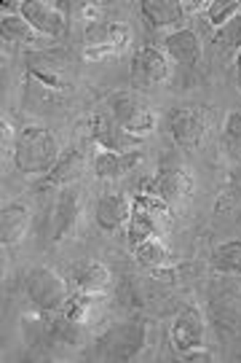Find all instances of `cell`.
Wrapping results in <instances>:
<instances>
[{
	"mask_svg": "<svg viewBox=\"0 0 241 363\" xmlns=\"http://www.w3.org/2000/svg\"><path fill=\"white\" fill-rule=\"evenodd\" d=\"M59 159V138L43 127H25L13 143V162L27 175H49Z\"/></svg>",
	"mask_w": 241,
	"mask_h": 363,
	"instance_id": "obj_1",
	"label": "cell"
},
{
	"mask_svg": "<svg viewBox=\"0 0 241 363\" xmlns=\"http://www.w3.org/2000/svg\"><path fill=\"white\" fill-rule=\"evenodd\" d=\"M145 347V323L127 320L107 328L97 342V355L105 361H131Z\"/></svg>",
	"mask_w": 241,
	"mask_h": 363,
	"instance_id": "obj_2",
	"label": "cell"
},
{
	"mask_svg": "<svg viewBox=\"0 0 241 363\" xmlns=\"http://www.w3.org/2000/svg\"><path fill=\"white\" fill-rule=\"evenodd\" d=\"M30 301L43 312H57L70 298V286L62 274L51 267H35L25 280Z\"/></svg>",
	"mask_w": 241,
	"mask_h": 363,
	"instance_id": "obj_3",
	"label": "cell"
},
{
	"mask_svg": "<svg viewBox=\"0 0 241 363\" xmlns=\"http://www.w3.org/2000/svg\"><path fill=\"white\" fill-rule=\"evenodd\" d=\"M110 108H113L115 124H121L124 130L137 135V138L155 130V116H153L151 108L145 103H140V100H134L127 91L113 94L110 97Z\"/></svg>",
	"mask_w": 241,
	"mask_h": 363,
	"instance_id": "obj_4",
	"label": "cell"
},
{
	"mask_svg": "<svg viewBox=\"0 0 241 363\" xmlns=\"http://www.w3.org/2000/svg\"><path fill=\"white\" fill-rule=\"evenodd\" d=\"M129 70H131L134 86L151 89V86H158V84L166 81V76H169V62H166V57L155 46H142L131 57Z\"/></svg>",
	"mask_w": 241,
	"mask_h": 363,
	"instance_id": "obj_5",
	"label": "cell"
},
{
	"mask_svg": "<svg viewBox=\"0 0 241 363\" xmlns=\"http://www.w3.org/2000/svg\"><path fill=\"white\" fill-rule=\"evenodd\" d=\"M193 181L188 172H182L180 167H161L158 175L153 181H142V194H153L158 199L169 202H180L191 194Z\"/></svg>",
	"mask_w": 241,
	"mask_h": 363,
	"instance_id": "obj_6",
	"label": "cell"
},
{
	"mask_svg": "<svg viewBox=\"0 0 241 363\" xmlns=\"http://www.w3.org/2000/svg\"><path fill=\"white\" fill-rule=\"evenodd\" d=\"M86 127H89V140L100 143L105 151L129 154V151H134V148L140 145V138L127 132L121 124H115V118L107 121V118H102V116H91L89 121H86Z\"/></svg>",
	"mask_w": 241,
	"mask_h": 363,
	"instance_id": "obj_7",
	"label": "cell"
},
{
	"mask_svg": "<svg viewBox=\"0 0 241 363\" xmlns=\"http://www.w3.org/2000/svg\"><path fill=\"white\" fill-rule=\"evenodd\" d=\"M22 16L33 25L38 35H62L67 30V16L59 11L57 3H46V0H27L22 3Z\"/></svg>",
	"mask_w": 241,
	"mask_h": 363,
	"instance_id": "obj_8",
	"label": "cell"
},
{
	"mask_svg": "<svg viewBox=\"0 0 241 363\" xmlns=\"http://www.w3.org/2000/svg\"><path fill=\"white\" fill-rule=\"evenodd\" d=\"M169 132H172L177 145L191 148V145H199L204 140L206 121H204L201 111H196V108H177L169 118Z\"/></svg>",
	"mask_w": 241,
	"mask_h": 363,
	"instance_id": "obj_9",
	"label": "cell"
},
{
	"mask_svg": "<svg viewBox=\"0 0 241 363\" xmlns=\"http://www.w3.org/2000/svg\"><path fill=\"white\" fill-rule=\"evenodd\" d=\"M169 342L172 347L185 355L191 350H199L204 342V323L201 318L193 310H185L182 315H177V320L172 323V331H169Z\"/></svg>",
	"mask_w": 241,
	"mask_h": 363,
	"instance_id": "obj_10",
	"label": "cell"
},
{
	"mask_svg": "<svg viewBox=\"0 0 241 363\" xmlns=\"http://www.w3.org/2000/svg\"><path fill=\"white\" fill-rule=\"evenodd\" d=\"M164 49L169 54V60L180 67H193L201 57V43H199V35L191 27H182V30H175L172 35H166Z\"/></svg>",
	"mask_w": 241,
	"mask_h": 363,
	"instance_id": "obj_11",
	"label": "cell"
},
{
	"mask_svg": "<svg viewBox=\"0 0 241 363\" xmlns=\"http://www.w3.org/2000/svg\"><path fill=\"white\" fill-rule=\"evenodd\" d=\"M127 43V27L121 25H91L86 30V54L102 57V54H115Z\"/></svg>",
	"mask_w": 241,
	"mask_h": 363,
	"instance_id": "obj_12",
	"label": "cell"
},
{
	"mask_svg": "<svg viewBox=\"0 0 241 363\" xmlns=\"http://www.w3.org/2000/svg\"><path fill=\"white\" fill-rule=\"evenodd\" d=\"M73 283L81 294H107L113 286V274L100 261H81L73 267Z\"/></svg>",
	"mask_w": 241,
	"mask_h": 363,
	"instance_id": "obj_13",
	"label": "cell"
},
{
	"mask_svg": "<svg viewBox=\"0 0 241 363\" xmlns=\"http://www.w3.org/2000/svg\"><path fill=\"white\" fill-rule=\"evenodd\" d=\"M129 216H131V205H129V199L121 191L105 194L97 202V210H94V218H97V223H100L105 232L121 229L129 220Z\"/></svg>",
	"mask_w": 241,
	"mask_h": 363,
	"instance_id": "obj_14",
	"label": "cell"
},
{
	"mask_svg": "<svg viewBox=\"0 0 241 363\" xmlns=\"http://www.w3.org/2000/svg\"><path fill=\"white\" fill-rule=\"evenodd\" d=\"M30 229V210L22 202H8L0 210V240L3 245H16Z\"/></svg>",
	"mask_w": 241,
	"mask_h": 363,
	"instance_id": "obj_15",
	"label": "cell"
},
{
	"mask_svg": "<svg viewBox=\"0 0 241 363\" xmlns=\"http://www.w3.org/2000/svg\"><path fill=\"white\" fill-rule=\"evenodd\" d=\"M140 11L153 27H175L185 19V3H180V0H142Z\"/></svg>",
	"mask_w": 241,
	"mask_h": 363,
	"instance_id": "obj_16",
	"label": "cell"
},
{
	"mask_svg": "<svg viewBox=\"0 0 241 363\" xmlns=\"http://www.w3.org/2000/svg\"><path fill=\"white\" fill-rule=\"evenodd\" d=\"M140 151H129V154H118V151H105L102 148L97 159H94V172L100 178H121L124 172L140 164Z\"/></svg>",
	"mask_w": 241,
	"mask_h": 363,
	"instance_id": "obj_17",
	"label": "cell"
},
{
	"mask_svg": "<svg viewBox=\"0 0 241 363\" xmlns=\"http://www.w3.org/2000/svg\"><path fill=\"white\" fill-rule=\"evenodd\" d=\"M78 216V194L73 189H64L59 199H57V208H54V232L51 237L54 240H62L64 234L73 229Z\"/></svg>",
	"mask_w": 241,
	"mask_h": 363,
	"instance_id": "obj_18",
	"label": "cell"
},
{
	"mask_svg": "<svg viewBox=\"0 0 241 363\" xmlns=\"http://www.w3.org/2000/svg\"><path fill=\"white\" fill-rule=\"evenodd\" d=\"M155 226H158V216L155 213L140 208V205H131V216L127 220V237L131 245H140L145 240L155 237Z\"/></svg>",
	"mask_w": 241,
	"mask_h": 363,
	"instance_id": "obj_19",
	"label": "cell"
},
{
	"mask_svg": "<svg viewBox=\"0 0 241 363\" xmlns=\"http://www.w3.org/2000/svg\"><path fill=\"white\" fill-rule=\"evenodd\" d=\"M212 267L223 274H241V240H230L215 247Z\"/></svg>",
	"mask_w": 241,
	"mask_h": 363,
	"instance_id": "obj_20",
	"label": "cell"
},
{
	"mask_svg": "<svg viewBox=\"0 0 241 363\" xmlns=\"http://www.w3.org/2000/svg\"><path fill=\"white\" fill-rule=\"evenodd\" d=\"M81 169H83V154L73 148V151H67V154L57 162V167L49 172V181L51 186H59V183H70L76 181L78 175H81Z\"/></svg>",
	"mask_w": 241,
	"mask_h": 363,
	"instance_id": "obj_21",
	"label": "cell"
},
{
	"mask_svg": "<svg viewBox=\"0 0 241 363\" xmlns=\"http://www.w3.org/2000/svg\"><path fill=\"white\" fill-rule=\"evenodd\" d=\"M134 256H137V261H140L142 267H148V269H164L166 264H169V250H166L155 237L145 240L140 245H134Z\"/></svg>",
	"mask_w": 241,
	"mask_h": 363,
	"instance_id": "obj_22",
	"label": "cell"
},
{
	"mask_svg": "<svg viewBox=\"0 0 241 363\" xmlns=\"http://www.w3.org/2000/svg\"><path fill=\"white\" fill-rule=\"evenodd\" d=\"M0 30H3V38L16 40V43H25V40H33L35 35H38L25 16H13V13L3 16V25H0Z\"/></svg>",
	"mask_w": 241,
	"mask_h": 363,
	"instance_id": "obj_23",
	"label": "cell"
},
{
	"mask_svg": "<svg viewBox=\"0 0 241 363\" xmlns=\"http://www.w3.org/2000/svg\"><path fill=\"white\" fill-rule=\"evenodd\" d=\"M215 46L225 49V52H230V49H236V52H239L241 49V11L230 19L228 25H223L220 30H217Z\"/></svg>",
	"mask_w": 241,
	"mask_h": 363,
	"instance_id": "obj_24",
	"label": "cell"
},
{
	"mask_svg": "<svg viewBox=\"0 0 241 363\" xmlns=\"http://www.w3.org/2000/svg\"><path fill=\"white\" fill-rule=\"evenodd\" d=\"M206 9H209V11H206L209 22H212V25L220 30V27L228 25L230 19H233V16L241 11V3H236V0H215V3H209Z\"/></svg>",
	"mask_w": 241,
	"mask_h": 363,
	"instance_id": "obj_25",
	"label": "cell"
},
{
	"mask_svg": "<svg viewBox=\"0 0 241 363\" xmlns=\"http://www.w3.org/2000/svg\"><path fill=\"white\" fill-rule=\"evenodd\" d=\"M225 132L233 143H241V113H230L228 124H225Z\"/></svg>",
	"mask_w": 241,
	"mask_h": 363,
	"instance_id": "obj_26",
	"label": "cell"
},
{
	"mask_svg": "<svg viewBox=\"0 0 241 363\" xmlns=\"http://www.w3.org/2000/svg\"><path fill=\"white\" fill-rule=\"evenodd\" d=\"M182 358H185V361H212V355H209V352H206V350H201V347H199V350L185 352Z\"/></svg>",
	"mask_w": 241,
	"mask_h": 363,
	"instance_id": "obj_27",
	"label": "cell"
},
{
	"mask_svg": "<svg viewBox=\"0 0 241 363\" xmlns=\"http://www.w3.org/2000/svg\"><path fill=\"white\" fill-rule=\"evenodd\" d=\"M236 76H239V84H241V49L236 54Z\"/></svg>",
	"mask_w": 241,
	"mask_h": 363,
	"instance_id": "obj_28",
	"label": "cell"
}]
</instances>
